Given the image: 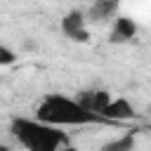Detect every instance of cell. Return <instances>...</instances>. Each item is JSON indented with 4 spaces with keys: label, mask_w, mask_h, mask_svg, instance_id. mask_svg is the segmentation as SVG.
Segmentation results:
<instances>
[{
    "label": "cell",
    "mask_w": 151,
    "mask_h": 151,
    "mask_svg": "<svg viewBox=\"0 0 151 151\" xmlns=\"http://www.w3.org/2000/svg\"><path fill=\"white\" fill-rule=\"evenodd\" d=\"M109 123H118V120H130V118H134L137 113H134V106L125 99V97H113L111 101H109V106L104 109V113H101Z\"/></svg>",
    "instance_id": "cell-6"
},
{
    "label": "cell",
    "mask_w": 151,
    "mask_h": 151,
    "mask_svg": "<svg viewBox=\"0 0 151 151\" xmlns=\"http://www.w3.org/2000/svg\"><path fill=\"white\" fill-rule=\"evenodd\" d=\"M61 33L73 40V42H87L90 40V31H87V17L83 9H68L64 17H61V24H59Z\"/></svg>",
    "instance_id": "cell-3"
},
{
    "label": "cell",
    "mask_w": 151,
    "mask_h": 151,
    "mask_svg": "<svg viewBox=\"0 0 151 151\" xmlns=\"http://www.w3.org/2000/svg\"><path fill=\"white\" fill-rule=\"evenodd\" d=\"M9 132L26 151H59L68 144V134L61 127L26 116H14L9 120Z\"/></svg>",
    "instance_id": "cell-2"
},
{
    "label": "cell",
    "mask_w": 151,
    "mask_h": 151,
    "mask_svg": "<svg viewBox=\"0 0 151 151\" xmlns=\"http://www.w3.org/2000/svg\"><path fill=\"white\" fill-rule=\"evenodd\" d=\"M0 151H9V146H7V144H2V142H0Z\"/></svg>",
    "instance_id": "cell-11"
},
{
    "label": "cell",
    "mask_w": 151,
    "mask_h": 151,
    "mask_svg": "<svg viewBox=\"0 0 151 151\" xmlns=\"http://www.w3.org/2000/svg\"><path fill=\"white\" fill-rule=\"evenodd\" d=\"M14 61H17L14 50H9L7 45H2V42H0V66H12Z\"/></svg>",
    "instance_id": "cell-9"
},
{
    "label": "cell",
    "mask_w": 151,
    "mask_h": 151,
    "mask_svg": "<svg viewBox=\"0 0 151 151\" xmlns=\"http://www.w3.org/2000/svg\"><path fill=\"white\" fill-rule=\"evenodd\" d=\"M59 151H80V149H78V146H71V144H66V146H61Z\"/></svg>",
    "instance_id": "cell-10"
},
{
    "label": "cell",
    "mask_w": 151,
    "mask_h": 151,
    "mask_svg": "<svg viewBox=\"0 0 151 151\" xmlns=\"http://www.w3.org/2000/svg\"><path fill=\"white\" fill-rule=\"evenodd\" d=\"M33 118L40 120V123L54 125V127H71V125L78 127V125H92V123H109L101 116H94V113L85 111L78 104V99L66 97V94H59V92L45 94L38 101Z\"/></svg>",
    "instance_id": "cell-1"
},
{
    "label": "cell",
    "mask_w": 151,
    "mask_h": 151,
    "mask_svg": "<svg viewBox=\"0 0 151 151\" xmlns=\"http://www.w3.org/2000/svg\"><path fill=\"white\" fill-rule=\"evenodd\" d=\"M76 99H78V104H80L85 111H90V113H94V116H101L104 109L109 106V101L113 99V94L106 92V90L92 87V90H83ZM101 118H104V116H101ZM104 120H106V118H104Z\"/></svg>",
    "instance_id": "cell-4"
},
{
    "label": "cell",
    "mask_w": 151,
    "mask_h": 151,
    "mask_svg": "<svg viewBox=\"0 0 151 151\" xmlns=\"http://www.w3.org/2000/svg\"><path fill=\"white\" fill-rule=\"evenodd\" d=\"M116 9H118V0H94L85 17H90V21H106L116 14Z\"/></svg>",
    "instance_id": "cell-7"
},
{
    "label": "cell",
    "mask_w": 151,
    "mask_h": 151,
    "mask_svg": "<svg viewBox=\"0 0 151 151\" xmlns=\"http://www.w3.org/2000/svg\"><path fill=\"white\" fill-rule=\"evenodd\" d=\"M137 24L130 19V17H116L113 19V26H111V33H109V42H116V45H120V42H130L134 35H137Z\"/></svg>",
    "instance_id": "cell-5"
},
{
    "label": "cell",
    "mask_w": 151,
    "mask_h": 151,
    "mask_svg": "<svg viewBox=\"0 0 151 151\" xmlns=\"http://www.w3.org/2000/svg\"><path fill=\"white\" fill-rule=\"evenodd\" d=\"M134 149V134L132 132H125L116 139H109L106 144H101L99 151H132Z\"/></svg>",
    "instance_id": "cell-8"
}]
</instances>
